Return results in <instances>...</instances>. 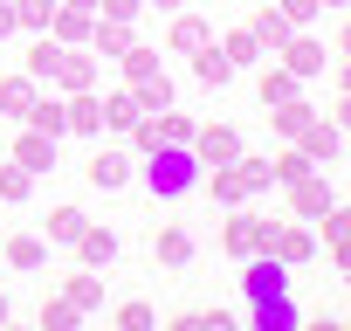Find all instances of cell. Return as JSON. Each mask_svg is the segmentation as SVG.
I'll return each instance as SVG.
<instances>
[{
	"label": "cell",
	"instance_id": "6da1fadb",
	"mask_svg": "<svg viewBox=\"0 0 351 331\" xmlns=\"http://www.w3.org/2000/svg\"><path fill=\"white\" fill-rule=\"evenodd\" d=\"M200 173H207V166L193 159V145H152V152H145V194H152V201H186V194H200Z\"/></svg>",
	"mask_w": 351,
	"mask_h": 331
},
{
	"label": "cell",
	"instance_id": "7a4b0ae2",
	"mask_svg": "<svg viewBox=\"0 0 351 331\" xmlns=\"http://www.w3.org/2000/svg\"><path fill=\"white\" fill-rule=\"evenodd\" d=\"M262 242H269V214H255V207L241 201V207L228 214V228H221V249H228L234 262H248V255H255Z\"/></svg>",
	"mask_w": 351,
	"mask_h": 331
},
{
	"label": "cell",
	"instance_id": "3957f363",
	"mask_svg": "<svg viewBox=\"0 0 351 331\" xmlns=\"http://www.w3.org/2000/svg\"><path fill=\"white\" fill-rule=\"evenodd\" d=\"M330 207H337V194H330V180H324V166L303 173V180H289V214H296V221H317V214H330Z\"/></svg>",
	"mask_w": 351,
	"mask_h": 331
},
{
	"label": "cell",
	"instance_id": "277c9868",
	"mask_svg": "<svg viewBox=\"0 0 351 331\" xmlns=\"http://www.w3.org/2000/svg\"><path fill=\"white\" fill-rule=\"evenodd\" d=\"M296 145L310 152V166H337V159H344V124H337V117H310V124L296 131Z\"/></svg>",
	"mask_w": 351,
	"mask_h": 331
},
{
	"label": "cell",
	"instance_id": "5b68a950",
	"mask_svg": "<svg viewBox=\"0 0 351 331\" xmlns=\"http://www.w3.org/2000/svg\"><path fill=\"white\" fill-rule=\"evenodd\" d=\"M276 262H289V269H303L310 255H317V242H310V228L303 221H269V242H262Z\"/></svg>",
	"mask_w": 351,
	"mask_h": 331
},
{
	"label": "cell",
	"instance_id": "8992f818",
	"mask_svg": "<svg viewBox=\"0 0 351 331\" xmlns=\"http://www.w3.org/2000/svg\"><path fill=\"white\" fill-rule=\"evenodd\" d=\"M276 56H282V69H289V76H324V62H330V56H324V42H317L310 28H289V42H282Z\"/></svg>",
	"mask_w": 351,
	"mask_h": 331
},
{
	"label": "cell",
	"instance_id": "52a82bcc",
	"mask_svg": "<svg viewBox=\"0 0 351 331\" xmlns=\"http://www.w3.org/2000/svg\"><path fill=\"white\" fill-rule=\"evenodd\" d=\"M49 83L69 97V90H97V49H62L56 56V69H49Z\"/></svg>",
	"mask_w": 351,
	"mask_h": 331
},
{
	"label": "cell",
	"instance_id": "ba28073f",
	"mask_svg": "<svg viewBox=\"0 0 351 331\" xmlns=\"http://www.w3.org/2000/svg\"><path fill=\"white\" fill-rule=\"evenodd\" d=\"M241 290H248V297H276V290H289V262H276L269 249H255V255L241 262Z\"/></svg>",
	"mask_w": 351,
	"mask_h": 331
},
{
	"label": "cell",
	"instance_id": "9c48e42d",
	"mask_svg": "<svg viewBox=\"0 0 351 331\" xmlns=\"http://www.w3.org/2000/svg\"><path fill=\"white\" fill-rule=\"evenodd\" d=\"M83 173H90V187H97V194H117V187H131V152H117V145H97Z\"/></svg>",
	"mask_w": 351,
	"mask_h": 331
},
{
	"label": "cell",
	"instance_id": "30bf717a",
	"mask_svg": "<svg viewBox=\"0 0 351 331\" xmlns=\"http://www.w3.org/2000/svg\"><path fill=\"white\" fill-rule=\"evenodd\" d=\"M241 152V131L234 124H193V159L200 166H228Z\"/></svg>",
	"mask_w": 351,
	"mask_h": 331
},
{
	"label": "cell",
	"instance_id": "8fae6325",
	"mask_svg": "<svg viewBox=\"0 0 351 331\" xmlns=\"http://www.w3.org/2000/svg\"><path fill=\"white\" fill-rule=\"evenodd\" d=\"M248 324H255V331H296L303 310L289 304V290H276V297H248Z\"/></svg>",
	"mask_w": 351,
	"mask_h": 331
},
{
	"label": "cell",
	"instance_id": "7c38bea8",
	"mask_svg": "<svg viewBox=\"0 0 351 331\" xmlns=\"http://www.w3.org/2000/svg\"><path fill=\"white\" fill-rule=\"evenodd\" d=\"M90 28H97V14H90V8H62V0H56V14H49V28H42V35H56L62 49H90Z\"/></svg>",
	"mask_w": 351,
	"mask_h": 331
},
{
	"label": "cell",
	"instance_id": "4fadbf2b",
	"mask_svg": "<svg viewBox=\"0 0 351 331\" xmlns=\"http://www.w3.org/2000/svg\"><path fill=\"white\" fill-rule=\"evenodd\" d=\"M62 131L104 138V104H97V90H69V97H62Z\"/></svg>",
	"mask_w": 351,
	"mask_h": 331
},
{
	"label": "cell",
	"instance_id": "5bb4252c",
	"mask_svg": "<svg viewBox=\"0 0 351 331\" xmlns=\"http://www.w3.org/2000/svg\"><path fill=\"white\" fill-rule=\"evenodd\" d=\"M69 249H76V262H83V269H110V262H117V235H110V228H97V221H83V235H76Z\"/></svg>",
	"mask_w": 351,
	"mask_h": 331
},
{
	"label": "cell",
	"instance_id": "9a60e30c",
	"mask_svg": "<svg viewBox=\"0 0 351 331\" xmlns=\"http://www.w3.org/2000/svg\"><path fill=\"white\" fill-rule=\"evenodd\" d=\"M14 166H28L35 180L56 173V138H49V131H21V138H14Z\"/></svg>",
	"mask_w": 351,
	"mask_h": 331
},
{
	"label": "cell",
	"instance_id": "2e32d148",
	"mask_svg": "<svg viewBox=\"0 0 351 331\" xmlns=\"http://www.w3.org/2000/svg\"><path fill=\"white\" fill-rule=\"evenodd\" d=\"M255 69H262V111H269V104H289V97H303V76H289L282 62H269V56H262Z\"/></svg>",
	"mask_w": 351,
	"mask_h": 331
},
{
	"label": "cell",
	"instance_id": "e0dca14e",
	"mask_svg": "<svg viewBox=\"0 0 351 331\" xmlns=\"http://www.w3.org/2000/svg\"><path fill=\"white\" fill-rule=\"evenodd\" d=\"M152 255H158L165 269H193V235H186V228H158V235H152Z\"/></svg>",
	"mask_w": 351,
	"mask_h": 331
},
{
	"label": "cell",
	"instance_id": "ac0fdd59",
	"mask_svg": "<svg viewBox=\"0 0 351 331\" xmlns=\"http://www.w3.org/2000/svg\"><path fill=\"white\" fill-rule=\"evenodd\" d=\"M200 187H214V201H221V207H241V201H248L241 166H234V159H228V166H207V173H200Z\"/></svg>",
	"mask_w": 351,
	"mask_h": 331
},
{
	"label": "cell",
	"instance_id": "d6986e66",
	"mask_svg": "<svg viewBox=\"0 0 351 331\" xmlns=\"http://www.w3.org/2000/svg\"><path fill=\"white\" fill-rule=\"evenodd\" d=\"M248 28H255V42H262L269 56H276V49L289 42V14L276 8V0H262V8H255V21H248Z\"/></svg>",
	"mask_w": 351,
	"mask_h": 331
},
{
	"label": "cell",
	"instance_id": "ffe728a7",
	"mask_svg": "<svg viewBox=\"0 0 351 331\" xmlns=\"http://www.w3.org/2000/svg\"><path fill=\"white\" fill-rule=\"evenodd\" d=\"M35 76L21 69V76H0V117H28V104H35Z\"/></svg>",
	"mask_w": 351,
	"mask_h": 331
},
{
	"label": "cell",
	"instance_id": "44dd1931",
	"mask_svg": "<svg viewBox=\"0 0 351 331\" xmlns=\"http://www.w3.org/2000/svg\"><path fill=\"white\" fill-rule=\"evenodd\" d=\"M207 42H214V28H207L200 14H180V21H172V35H165L172 56H193V49H207Z\"/></svg>",
	"mask_w": 351,
	"mask_h": 331
},
{
	"label": "cell",
	"instance_id": "7402d4cb",
	"mask_svg": "<svg viewBox=\"0 0 351 331\" xmlns=\"http://www.w3.org/2000/svg\"><path fill=\"white\" fill-rule=\"evenodd\" d=\"M0 255H8L14 269H28V276L49 269V242H42V235H8V249H0Z\"/></svg>",
	"mask_w": 351,
	"mask_h": 331
},
{
	"label": "cell",
	"instance_id": "603a6c76",
	"mask_svg": "<svg viewBox=\"0 0 351 331\" xmlns=\"http://www.w3.org/2000/svg\"><path fill=\"white\" fill-rule=\"evenodd\" d=\"M193 76H200L207 90H221V83H234V62L221 56V42H207V49H193Z\"/></svg>",
	"mask_w": 351,
	"mask_h": 331
},
{
	"label": "cell",
	"instance_id": "cb8c5ba5",
	"mask_svg": "<svg viewBox=\"0 0 351 331\" xmlns=\"http://www.w3.org/2000/svg\"><path fill=\"white\" fill-rule=\"evenodd\" d=\"M97 104H104V131H131V124H138V117H145V111H138V97H131V90H110V97H97Z\"/></svg>",
	"mask_w": 351,
	"mask_h": 331
},
{
	"label": "cell",
	"instance_id": "d4e9b609",
	"mask_svg": "<svg viewBox=\"0 0 351 331\" xmlns=\"http://www.w3.org/2000/svg\"><path fill=\"white\" fill-rule=\"evenodd\" d=\"M310 117H317V111H310L303 97H289V104H269V131H276V138H296Z\"/></svg>",
	"mask_w": 351,
	"mask_h": 331
},
{
	"label": "cell",
	"instance_id": "484cf974",
	"mask_svg": "<svg viewBox=\"0 0 351 331\" xmlns=\"http://www.w3.org/2000/svg\"><path fill=\"white\" fill-rule=\"evenodd\" d=\"M131 42H138L131 21H97V28H90V49H97V56H124Z\"/></svg>",
	"mask_w": 351,
	"mask_h": 331
},
{
	"label": "cell",
	"instance_id": "4316f807",
	"mask_svg": "<svg viewBox=\"0 0 351 331\" xmlns=\"http://www.w3.org/2000/svg\"><path fill=\"white\" fill-rule=\"evenodd\" d=\"M221 56H228V62H234V69H255V62H262V56H269V49H262V42H255V28H234V35H228V42H221Z\"/></svg>",
	"mask_w": 351,
	"mask_h": 331
},
{
	"label": "cell",
	"instance_id": "83f0119b",
	"mask_svg": "<svg viewBox=\"0 0 351 331\" xmlns=\"http://www.w3.org/2000/svg\"><path fill=\"white\" fill-rule=\"evenodd\" d=\"M131 97H138V111L152 117V111H165V104H172V76H165V69H158V76H138V83H131Z\"/></svg>",
	"mask_w": 351,
	"mask_h": 331
},
{
	"label": "cell",
	"instance_id": "f1b7e54d",
	"mask_svg": "<svg viewBox=\"0 0 351 331\" xmlns=\"http://www.w3.org/2000/svg\"><path fill=\"white\" fill-rule=\"evenodd\" d=\"M269 166H276V187H289V180H303V173H317V166H310V152H303L296 138H289V145H282V152H276Z\"/></svg>",
	"mask_w": 351,
	"mask_h": 331
},
{
	"label": "cell",
	"instance_id": "f546056e",
	"mask_svg": "<svg viewBox=\"0 0 351 331\" xmlns=\"http://www.w3.org/2000/svg\"><path fill=\"white\" fill-rule=\"evenodd\" d=\"M28 131L62 138V97H42V90H35V104H28Z\"/></svg>",
	"mask_w": 351,
	"mask_h": 331
},
{
	"label": "cell",
	"instance_id": "4dcf8cb0",
	"mask_svg": "<svg viewBox=\"0 0 351 331\" xmlns=\"http://www.w3.org/2000/svg\"><path fill=\"white\" fill-rule=\"evenodd\" d=\"M83 221H90L83 207H49V221H42V228H49V242H62V249H69V242L83 235Z\"/></svg>",
	"mask_w": 351,
	"mask_h": 331
},
{
	"label": "cell",
	"instance_id": "1f68e13d",
	"mask_svg": "<svg viewBox=\"0 0 351 331\" xmlns=\"http://www.w3.org/2000/svg\"><path fill=\"white\" fill-rule=\"evenodd\" d=\"M28 194H35V173H28V166H14V159H8V166H0V201H8V207H21Z\"/></svg>",
	"mask_w": 351,
	"mask_h": 331
},
{
	"label": "cell",
	"instance_id": "d6a6232c",
	"mask_svg": "<svg viewBox=\"0 0 351 331\" xmlns=\"http://www.w3.org/2000/svg\"><path fill=\"white\" fill-rule=\"evenodd\" d=\"M56 56H62V42H56V35H35V42H28V76H35V83H49Z\"/></svg>",
	"mask_w": 351,
	"mask_h": 331
},
{
	"label": "cell",
	"instance_id": "836d02e7",
	"mask_svg": "<svg viewBox=\"0 0 351 331\" xmlns=\"http://www.w3.org/2000/svg\"><path fill=\"white\" fill-rule=\"evenodd\" d=\"M62 297H69L76 310H97V304H104V276H97V269H83V276H69V290H62Z\"/></svg>",
	"mask_w": 351,
	"mask_h": 331
},
{
	"label": "cell",
	"instance_id": "e575fe53",
	"mask_svg": "<svg viewBox=\"0 0 351 331\" xmlns=\"http://www.w3.org/2000/svg\"><path fill=\"white\" fill-rule=\"evenodd\" d=\"M234 166H241V187H248V194H269V187H276V166H269V159L234 152Z\"/></svg>",
	"mask_w": 351,
	"mask_h": 331
},
{
	"label": "cell",
	"instance_id": "d590c367",
	"mask_svg": "<svg viewBox=\"0 0 351 331\" xmlns=\"http://www.w3.org/2000/svg\"><path fill=\"white\" fill-rule=\"evenodd\" d=\"M49 14H56V0H14V28H28V35H42Z\"/></svg>",
	"mask_w": 351,
	"mask_h": 331
},
{
	"label": "cell",
	"instance_id": "8d00e7d4",
	"mask_svg": "<svg viewBox=\"0 0 351 331\" xmlns=\"http://www.w3.org/2000/svg\"><path fill=\"white\" fill-rule=\"evenodd\" d=\"M117 62H124V76H131V83H138V76H158V49H145V42H131Z\"/></svg>",
	"mask_w": 351,
	"mask_h": 331
},
{
	"label": "cell",
	"instance_id": "74e56055",
	"mask_svg": "<svg viewBox=\"0 0 351 331\" xmlns=\"http://www.w3.org/2000/svg\"><path fill=\"white\" fill-rule=\"evenodd\" d=\"M317 228H324V249L344 262V207H330V214H317Z\"/></svg>",
	"mask_w": 351,
	"mask_h": 331
},
{
	"label": "cell",
	"instance_id": "f35d334b",
	"mask_svg": "<svg viewBox=\"0 0 351 331\" xmlns=\"http://www.w3.org/2000/svg\"><path fill=\"white\" fill-rule=\"evenodd\" d=\"M76 317H83V310H76L69 297H56V304H42V331H69Z\"/></svg>",
	"mask_w": 351,
	"mask_h": 331
},
{
	"label": "cell",
	"instance_id": "ab89813d",
	"mask_svg": "<svg viewBox=\"0 0 351 331\" xmlns=\"http://www.w3.org/2000/svg\"><path fill=\"white\" fill-rule=\"evenodd\" d=\"M145 0H97V21H138Z\"/></svg>",
	"mask_w": 351,
	"mask_h": 331
},
{
	"label": "cell",
	"instance_id": "60d3db41",
	"mask_svg": "<svg viewBox=\"0 0 351 331\" xmlns=\"http://www.w3.org/2000/svg\"><path fill=\"white\" fill-rule=\"evenodd\" d=\"M276 8L289 14V28H310V21L324 14V0H276Z\"/></svg>",
	"mask_w": 351,
	"mask_h": 331
},
{
	"label": "cell",
	"instance_id": "b9f144b4",
	"mask_svg": "<svg viewBox=\"0 0 351 331\" xmlns=\"http://www.w3.org/2000/svg\"><path fill=\"white\" fill-rule=\"evenodd\" d=\"M117 324H124V331H152V304H138V297L117 304Z\"/></svg>",
	"mask_w": 351,
	"mask_h": 331
},
{
	"label": "cell",
	"instance_id": "7bdbcfd3",
	"mask_svg": "<svg viewBox=\"0 0 351 331\" xmlns=\"http://www.w3.org/2000/svg\"><path fill=\"white\" fill-rule=\"evenodd\" d=\"M0 35H14V0H0Z\"/></svg>",
	"mask_w": 351,
	"mask_h": 331
},
{
	"label": "cell",
	"instance_id": "ee69618b",
	"mask_svg": "<svg viewBox=\"0 0 351 331\" xmlns=\"http://www.w3.org/2000/svg\"><path fill=\"white\" fill-rule=\"evenodd\" d=\"M145 8H158V14H180V8H186V0H145Z\"/></svg>",
	"mask_w": 351,
	"mask_h": 331
},
{
	"label": "cell",
	"instance_id": "f6af8a7d",
	"mask_svg": "<svg viewBox=\"0 0 351 331\" xmlns=\"http://www.w3.org/2000/svg\"><path fill=\"white\" fill-rule=\"evenodd\" d=\"M62 8H90V14H97V0H62Z\"/></svg>",
	"mask_w": 351,
	"mask_h": 331
},
{
	"label": "cell",
	"instance_id": "bcb514c9",
	"mask_svg": "<svg viewBox=\"0 0 351 331\" xmlns=\"http://www.w3.org/2000/svg\"><path fill=\"white\" fill-rule=\"evenodd\" d=\"M8 317H14V304H8V297H0V324H8Z\"/></svg>",
	"mask_w": 351,
	"mask_h": 331
},
{
	"label": "cell",
	"instance_id": "7dc6e473",
	"mask_svg": "<svg viewBox=\"0 0 351 331\" xmlns=\"http://www.w3.org/2000/svg\"><path fill=\"white\" fill-rule=\"evenodd\" d=\"M324 8H344V0H324Z\"/></svg>",
	"mask_w": 351,
	"mask_h": 331
}]
</instances>
